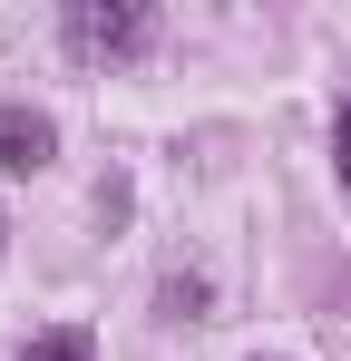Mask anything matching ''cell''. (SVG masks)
Instances as JSON below:
<instances>
[{"label":"cell","mask_w":351,"mask_h":361,"mask_svg":"<svg viewBox=\"0 0 351 361\" xmlns=\"http://www.w3.org/2000/svg\"><path fill=\"white\" fill-rule=\"evenodd\" d=\"M20 361H98V342H88V322H49L20 342Z\"/></svg>","instance_id":"3957f363"},{"label":"cell","mask_w":351,"mask_h":361,"mask_svg":"<svg viewBox=\"0 0 351 361\" xmlns=\"http://www.w3.org/2000/svg\"><path fill=\"white\" fill-rule=\"evenodd\" d=\"M58 30H68V49H78V59H137V49L156 39V20H147L137 0H78Z\"/></svg>","instance_id":"6da1fadb"},{"label":"cell","mask_w":351,"mask_h":361,"mask_svg":"<svg viewBox=\"0 0 351 361\" xmlns=\"http://www.w3.org/2000/svg\"><path fill=\"white\" fill-rule=\"evenodd\" d=\"M332 157H342V185H351V108H342V137H332Z\"/></svg>","instance_id":"277c9868"},{"label":"cell","mask_w":351,"mask_h":361,"mask_svg":"<svg viewBox=\"0 0 351 361\" xmlns=\"http://www.w3.org/2000/svg\"><path fill=\"white\" fill-rule=\"evenodd\" d=\"M49 147H58V127L39 118V108H0V166H10V176H39Z\"/></svg>","instance_id":"7a4b0ae2"}]
</instances>
